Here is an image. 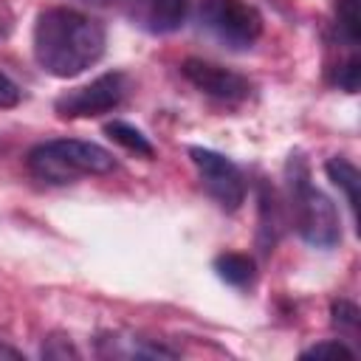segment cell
<instances>
[{
	"mask_svg": "<svg viewBox=\"0 0 361 361\" xmlns=\"http://www.w3.org/2000/svg\"><path fill=\"white\" fill-rule=\"evenodd\" d=\"M34 59L59 79L79 76L104 54V25L76 8H45L34 23Z\"/></svg>",
	"mask_w": 361,
	"mask_h": 361,
	"instance_id": "1",
	"label": "cell"
},
{
	"mask_svg": "<svg viewBox=\"0 0 361 361\" xmlns=\"http://www.w3.org/2000/svg\"><path fill=\"white\" fill-rule=\"evenodd\" d=\"M285 180H288V200L293 212V226L299 237L316 248H333L341 240V223L333 200L310 183L307 161L293 152L285 164Z\"/></svg>",
	"mask_w": 361,
	"mask_h": 361,
	"instance_id": "2",
	"label": "cell"
},
{
	"mask_svg": "<svg viewBox=\"0 0 361 361\" xmlns=\"http://www.w3.org/2000/svg\"><path fill=\"white\" fill-rule=\"evenodd\" d=\"M113 166L116 161L104 147L79 138L42 141L28 152L31 175L48 183H71L82 175H104Z\"/></svg>",
	"mask_w": 361,
	"mask_h": 361,
	"instance_id": "3",
	"label": "cell"
},
{
	"mask_svg": "<svg viewBox=\"0 0 361 361\" xmlns=\"http://www.w3.org/2000/svg\"><path fill=\"white\" fill-rule=\"evenodd\" d=\"M200 23L228 48H248L262 34V14L245 0H203Z\"/></svg>",
	"mask_w": 361,
	"mask_h": 361,
	"instance_id": "4",
	"label": "cell"
},
{
	"mask_svg": "<svg viewBox=\"0 0 361 361\" xmlns=\"http://www.w3.org/2000/svg\"><path fill=\"white\" fill-rule=\"evenodd\" d=\"M127 90H130L127 73L110 71V73H102L99 79L82 85V87H73V90L62 93V96L54 102V110H56V116H62V118H90V116H102V113L116 110V107L124 102Z\"/></svg>",
	"mask_w": 361,
	"mask_h": 361,
	"instance_id": "5",
	"label": "cell"
},
{
	"mask_svg": "<svg viewBox=\"0 0 361 361\" xmlns=\"http://www.w3.org/2000/svg\"><path fill=\"white\" fill-rule=\"evenodd\" d=\"M189 155L200 172L203 189L217 200V206L223 212H237L240 203L245 200V178H243L240 166L234 161H228L226 155L206 149V147H192Z\"/></svg>",
	"mask_w": 361,
	"mask_h": 361,
	"instance_id": "6",
	"label": "cell"
},
{
	"mask_svg": "<svg viewBox=\"0 0 361 361\" xmlns=\"http://www.w3.org/2000/svg\"><path fill=\"white\" fill-rule=\"evenodd\" d=\"M180 73L206 96L217 99V102H226V104H237L243 99H248L251 93V85L245 76L223 68V65H214V62H206V59H186L180 65Z\"/></svg>",
	"mask_w": 361,
	"mask_h": 361,
	"instance_id": "7",
	"label": "cell"
},
{
	"mask_svg": "<svg viewBox=\"0 0 361 361\" xmlns=\"http://www.w3.org/2000/svg\"><path fill=\"white\" fill-rule=\"evenodd\" d=\"M124 14L149 34H169L183 25L189 0H118Z\"/></svg>",
	"mask_w": 361,
	"mask_h": 361,
	"instance_id": "8",
	"label": "cell"
},
{
	"mask_svg": "<svg viewBox=\"0 0 361 361\" xmlns=\"http://www.w3.org/2000/svg\"><path fill=\"white\" fill-rule=\"evenodd\" d=\"M282 226H285V220H282V209H279L276 192L268 183H259V234H257V243H259L262 254L274 251V245L279 243Z\"/></svg>",
	"mask_w": 361,
	"mask_h": 361,
	"instance_id": "9",
	"label": "cell"
},
{
	"mask_svg": "<svg viewBox=\"0 0 361 361\" xmlns=\"http://www.w3.org/2000/svg\"><path fill=\"white\" fill-rule=\"evenodd\" d=\"M324 169H327V178L347 195V203H350V209H353V214L358 212V192H361V175H358V169H355V164H350L347 158H330L327 164H324Z\"/></svg>",
	"mask_w": 361,
	"mask_h": 361,
	"instance_id": "10",
	"label": "cell"
},
{
	"mask_svg": "<svg viewBox=\"0 0 361 361\" xmlns=\"http://www.w3.org/2000/svg\"><path fill=\"white\" fill-rule=\"evenodd\" d=\"M214 271L217 276L226 282V285H234V288H245L254 282V259L245 257V254H220L214 259Z\"/></svg>",
	"mask_w": 361,
	"mask_h": 361,
	"instance_id": "11",
	"label": "cell"
},
{
	"mask_svg": "<svg viewBox=\"0 0 361 361\" xmlns=\"http://www.w3.org/2000/svg\"><path fill=\"white\" fill-rule=\"evenodd\" d=\"M104 133H107L116 144H121L124 149H130V152H135V155H144V158H152V155H155V149H152V144L147 141V135H144L138 127L127 124V121H110V124L104 127Z\"/></svg>",
	"mask_w": 361,
	"mask_h": 361,
	"instance_id": "12",
	"label": "cell"
},
{
	"mask_svg": "<svg viewBox=\"0 0 361 361\" xmlns=\"http://www.w3.org/2000/svg\"><path fill=\"white\" fill-rule=\"evenodd\" d=\"M336 20L350 45L361 42V0H336Z\"/></svg>",
	"mask_w": 361,
	"mask_h": 361,
	"instance_id": "13",
	"label": "cell"
},
{
	"mask_svg": "<svg viewBox=\"0 0 361 361\" xmlns=\"http://www.w3.org/2000/svg\"><path fill=\"white\" fill-rule=\"evenodd\" d=\"M333 82H336L341 90H347V93H355V90H358V85H361V59H358V54H350V56L336 68Z\"/></svg>",
	"mask_w": 361,
	"mask_h": 361,
	"instance_id": "14",
	"label": "cell"
},
{
	"mask_svg": "<svg viewBox=\"0 0 361 361\" xmlns=\"http://www.w3.org/2000/svg\"><path fill=\"white\" fill-rule=\"evenodd\" d=\"M330 316H333V327H338L341 333H358V307L347 299H338L330 305Z\"/></svg>",
	"mask_w": 361,
	"mask_h": 361,
	"instance_id": "15",
	"label": "cell"
},
{
	"mask_svg": "<svg viewBox=\"0 0 361 361\" xmlns=\"http://www.w3.org/2000/svg\"><path fill=\"white\" fill-rule=\"evenodd\" d=\"M302 358H347V361H353L355 350H350L341 338H327V341H319V344L307 347L302 353Z\"/></svg>",
	"mask_w": 361,
	"mask_h": 361,
	"instance_id": "16",
	"label": "cell"
},
{
	"mask_svg": "<svg viewBox=\"0 0 361 361\" xmlns=\"http://www.w3.org/2000/svg\"><path fill=\"white\" fill-rule=\"evenodd\" d=\"M42 358H79V350L68 338L54 336V338H48L42 344Z\"/></svg>",
	"mask_w": 361,
	"mask_h": 361,
	"instance_id": "17",
	"label": "cell"
},
{
	"mask_svg": "<svg viewBox=\"0 0 361 361\" xmlns=\"http://www.w3.org/2000/svg\"><path fill=\"white\" fill-rule=\"evenodd\" d=\"M20 102V87L0 71V110L3 107H14Z\"/></svg>",
	"mask_w": 361,
	"mask_h": 361,
	"instance_id": "18",
	"label": "cell"
},
{
	"mask_svg": "<svg viewBox=\"0 0 361 361\" xmlns=\"http://www.w3.org/2000/svg\"><path fill=\"white\" fill-rule=\"evenodd\" d=\"M0 358H23L14 347H6V344H0Z\"/></svg>",
	"mask_w": 361,
	"mask_h": 361,
	"instance_id": "19",
	"label": "cell"
},
{
	"mask_svg": "<svg viewBox=\"0 0 361 361\" xmlns=\"http://www.w3.org/2000/svg\"><path fill=\"white\" fill-rule=\"evenodd\" d=\"M82 3H102V0H82Z\"/></svg>",
	"mask_w": 361,
	"mask_h": 361,
	"instance_id": "20",
	"label": "cell"
}]
</instances>
